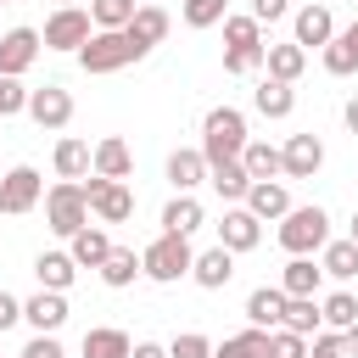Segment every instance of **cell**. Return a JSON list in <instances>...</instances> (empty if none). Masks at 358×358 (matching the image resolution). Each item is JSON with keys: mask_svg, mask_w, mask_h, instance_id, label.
<instances>
[{"mask_svg": "<svg viewBox=\"0 0 358 358\" xmlns=\"http://www.w3.org/2000/svg\"><path fill=\"white\" fill-rule=\"evenodd\" d=\"M319 263H324V274L330 280H358V241L352 235H341V241H324V252H319Z\"/></svg>", "mask_w": 358, "mask_h": 358, "instance_id": "cell-30", "label": "cell"}, {"mask_svg": "<svg viewBox=\"0 0 358 358\" xmlns=\"http://www.w3.org/2000/svg\"><path fill=\"white\" fill-rule=\"evenodd\" d=\"M263 62H268V45H252V50H224V73H235V78L257 73Z\"/></svg>", "mask_w": 358, "mask_h": 358, "instance_id": "cell-41", "label": "cell"}, {"mask_svg": "<svg viewBox=\"0 0 358 358\" xmlns=\"http://www.w3.org/2000/svg\"><path fill=\"white\" fill-rule=\"evenodd\" d=\"M0 6H6V0H0Z\"/></svg>", "mask_w": 358, "mask_h": 358, "instance_id": "cell-53", "label": "cell"}, {"mask_svg": "<svg viewBox=\"0 0 358 358\" xmlns=\"http://www.w3.org/2000/svg\"><path fill=\"white\" fill-rule=\"evenodd\" d=\"M22 319L34 324V330H45V336H56L62 324H67V291H34L28 302H22Z\"/></svg>", "mask_w": 358, "mask_h": 358, "instance_id": "cell-16", "label": "cell"}, {"mask_svg": "<svg viewBox=\"0 0 358 358\" xmlns=\"http://www.w3.org/2000/svg\"><path fill=\"white\" fill-rule=\"evenodd\" d=\"M168 358H213V341L201 330H185V336L168 341Z\"/></svg>", "mask_w": 358, "mask_h": 358, "instance_id": "cell-44", "label": "cell"}, {"mask_svg": "<svg viewBox=\"0 0 358 358\" xmlns=\"http://www.w3.org/2000/svg\"><path fill=\"white\" fill-rule=\"evenodd\" d=\"M95 173L101 179H129L134 173V151H129L123 134H101L95 140Z\"/></svg>", "mask_w": 358, "mask_h": 358, "instance_id": "cell-20", "label": "cell"}, {"mask_svg": "<svg viewBox=\"0 0 358 358\" xmlns=\"http://www.w3.org/2000/svg\"><path fill=\"white\" fill-rule=\"evenodd\" d=\"M285 330H296V336H319L324 330V313H319V296H285V319H280Z\"/></svg>", "mask_w": 358, "mask_h": 358, "instance_id": "cell-33", "label": "cell"}, {"mask_svg": "<svg viewBox=\"0 0 358 358\" xmlns=\"http://www.w3.org/2000/svg\"><path fill=\"white\" fill-rule=\"evenodd\" d=\"M11 324H22V296H11V291H0V336H6Z\"/></svg>", "mask_w": 358, "mask_h": 358, "instance_id": "cell-47", "label": "cell"}, {"mask_svg": "<svg viewBox=\"0 0 358 358\" xmlns=\"http://www.w3.org/2000/svg\"><path fill=\"white\" fill-rule=\"evenodd\" d=\"M246 207L268 224V218H285L291 213V190L280 185V179H252V190H246Z\"/></svg>", "mask_w": 358, "mask_h": 358, "instance_id": "cell-22", "label": "cell"}, {"mask_svg": "<svg viewBox=\"0 0 358 358\" xmlns=\"http://www.w3.org/2000/svg\"><path fill=\"white\" fill-rule=\"evenodd\" d=\"M291 39H296L302 50H324V45L336 39V11H330L324 0L296 6V11H291Z\"/></svg>", "mask_w": 358, "mask_h": 358, "instance_id": "cell-9", "label": "cell"}, {"mask_svg": "<svg viewBox=\"0 0 358 358\" xmlns=\"http://www.w3.org/2000/svg\"><path fill=\"white\" fill-rule=\"evenodd\" d=\"M268 358H308V336L274 324V330H268Z\"/></svg>", "mask_w": 358, "mask_h": 358, "instance_id": "cell-40", "label": "cell"}, {"mask_svg": "<svg viewBox=\"0 0 358 358\" xmlns=\"http://www.w3.org/2000/svg\"><path fill=\"white\" fill-rule=\"evenodd\" d=\"M28 117L39 129H67L73 123V95L62 84H39V90H28Z\"/></svg>", "mask_w": 358, "mask_h": 358, "instance_id": "cell-12", "label": "cell"}, {"mask_svg": "<svg viewBox=\"0 0 358 358\" xmlns=\"http://www.w3.org/2000/svg\"><path fill=\"white\" fill-rule=\"evenodd\" d=\"M347 358H358V324L347 330Z\"/></svg>", "mask_w": 358, "mask_h": 358, "instance_id": "cell-50", "label": "cell"}, {"mask_svg": "<svg viewBox=\"0 0 358 358\" xmlns=\"http://www.w3.org/2000/svg\"><path fill=\"white\" fill-rule=\"evenodd\" d=\"M319 313H324L330 330H352V324H358V296H352V291H330V296L319 302Z\"/></svg>", "mask_w": 358, "mask_h": 358, "instance_id": "cell-36", "label": "cell"}, {"mask_svg": "<svg viewBox=\"0 0 358 358\" xmlns=\"http://www.w3.org/2000/svg\"><path fill=\"white\" fill-rule=\"evenodd\" d=\"M319 56H324V73H330V78H352V73H358V22H347Z\"/></svg>", "mask_w": 358, "mask_h": 358, "instance_id": "cell-21", "label": "cell"}, {"mask_svg": "<svg viewBox=\"0 0 358 358\" xmlns=\"http://www.w3.org/2000/svg\"><path fill=\"white\" fill-rule=\"evenodd\" d=\"M17 112H28V84L0 73V117H17Z\"/></svg>", "mask_w": 358, "mask_h": 358, "instance_id": "cell-43", "label": "cell"}, {"mask_svg": "<svg viewBox=\"0 0 358 358\" xmlns=\"http://www.w3.org/2000/svg\"><path fill=\"white\" fill-rule=\"evenodd\" d=\"M241 162H246V173H252V179H280V173H285V151H280V145H268V140H246Z\"/></svg>", "mask_w": 358, "mask_h": 358, "instance_id": "cell-31", "label": "cell"}, {"mask_svg": "<svg viewBox=\"0 0 358 358\" xmlns=\"http://www.w3.org/2000/svg\"><path fill=\"white\" fill-rule=\"evenodd\" d=\"M168 28H173V17H168L162 6H140V11H134V22H129V34H134L145 50H151V45H162V39H168Z\"/></svg>", "mask_w": 358, "mask_h": 358, "instance_id": "cell-35", "label": "cell"}, {"mask_svg": "<svg viewBox=\"0 0 358 358\" xmlns=\"http://www.w3.org/2000/svg\"><path fill=\"white\" fill-rule=\"evenodd\" d=\"M90 34H95V17H90L84 6H56V11L45 17V28H39L45 50H67V56H78V50L90 45Z\"/></svg>", "mask_w": 358, "mask_h": 358, "instance_id": "cell-6", "label": "cell"}, {"mask_svg": "<svg viewBox=\"0 0 358 358\" xmlns=\"http://www.w3.org/2000/svg\"><path fill=\"white\" fill-rule=\"evenodd\" d=\"M224 45L229 50H252V45H263V22L246 11V17H224Z\"/></svg>", "mask_w": 358, "mask_h": 358, "instance_id": "cell-37", "label": "cell"}, {"mask_svg": "<svg viewBox=\"0 0 358 358\" xmlns=\"http://www.w3.org/2000/svg\"><path fill=\"white\" fill-rule=\"evenodd\" d=\"M257 241H263V218H257L246 201L224 207V218H218V246H229V252L241 257V252H252Z\"/></svg>", "mask_w": 358, "mask_h": 358, "instance_id": "cell-10", "label": "cell"}, {"mask_svg": "<svg viewBox=\"0 0 358 358\" xmlns=\"http://www.w3.org/2000/svg\"><path fill=\"white\" fill-rule=\"evenodd\" d=\"M229 17V0H185V28H218Z\"/></svg>", "mask_w": 358, "mask_h": 358, "instance_id": "cell-39", "label": "cell"}, {"mask_svg": "<svg viewBox=\"0 0 358 358\" xmlns=\"http://www.w3.org/2000/svg\"><path fill=\"white\" fill-rule=\"evenodd\" d=\"M252 17L257 22H280V17H291V0H252Z\"/></svg>", "mask_w": 358, "mask_h": 358, "instance_id": "cell-46", "label": "cell"}, {"mask_svg": "<svg viewBox=\"0 0 358 358\" xmlns=\"http://www.w3.org/2000/svg\"><path fill=\"white\" fill-rule=\"evenodd\" d=\"M213 358H268V330L246 324L241 336H224V341L213 347Z\"/></svg>", "mask_w": 358, "mask_h": 358, "instance_id": "cell-34", "label": "cell"}, {"mask_svg": "<svg viewBox=\"0 0 358 358\" xmlns=\"http://www.w3.org/2000/svg\"><path fill=\"white\" fill-rule=\"evenodd\" d=\"M190 263H196L190 235H173V229H162V235H157V241L140 252V268H145V280H157V285L185 280V274H190Z\"/></svg>", "mask_w": 358, "mask_h": 358, "instance_id": "cell-4", "label": "cell"}, {"mask_svg": "<svg viewBox=\"0 0 358 358\" xmlns=\"http://www.w3.org/2000/svg\"><path fill=\"white\" fill-rule=\"evenodd\" d=\"M95 274H101V280H106L112 291H123V285H134V280H140L145 268H140V257H134L129 246H112V252H106V263H101Z\"/></svg>", "mask_w": 358, "mask_h": 358, "instance_id": "cell-32", "label": "cell"}, {"mask_svg": "<svg viewBox=\"0 0 358 358\" xmlns=\"http://www.w3.org/2000/svg\"><path fill=\"white\" fill-rule=\"evenodd\" d=\"M129 358H168V347H157V341H134Z\"/></svg>", "mask_w": 358, "mask_h": 358, "instance_id": "cell-48", "label": "cell"}, {"mask_svg": "<svg viewBox=\"0 0 358 358\" xmlns=\"http://www.w3.org/2000/svg\"><path fill=\"white\" fill-rule=\"evenodd\" d=\"M45 224H50V235H62V241H73V235L90 224V196H84L78 179H62V185L45 190Z\"/></svg>", "mask_w": 358, "mask_h": 358, "instance_id": "cell-5", "label": "cell"}, {"mask_svg": "<svg viewBox=\"0 0 358 358\" xmlns=\"http://www.w3.org/2000/svg\"><path fill=\"white\" fill-rule=\"evenodd\" d=\"M207 224V213H201V201L190 196V190H179L168 207H162V229H173V235H196Z\"/></svg>", "mask_w": 358, "mask_h": 358, "instance_id": "cell-28", "label": "cell"}, {"mask_svg": "<svg viewBox=\"0 0 358 358\" xmlns=\"http://www.w3.org/2000/svg\"><path fill=\"white\" fill-rule=\"evenodd\" d=\"M168 185H173V190H190V196H196V185H207V157H201V145L168 151Z\"/></svg>", "mask_w": 358, "mask_h": 358, "instance_id": "cell-17", "label": "cell"}, {"mask_svg": "<svg viewBox=\"0 0 358 358\" xmlns=\"http://www.w3.org/2000/svg\"><path fill=\"white\" fill-rule=\"evenodd\" d=\"M134 0H90V17H95V28H129L134 22Z\"/></svg>", "mask_w": 358, "mask_h": 358, "instance_id": "cell-38", "label": "cell"}, {"mask_svg": "<svg viewBox=\"0 0 358 358\" xmlns=\"http://www.w3.org/2000/svg\"><path fill=\"white\" fill-rule=\"evenodd\" d=\"M22 358H67V352H62V341H56V336H45V330H34V341L22 347Z\"/></svg>", "mask_w": 358, "mask_h": 358, "instance_id": "cell-45", "label": "cell"}, {"mask_svg": "<svg viewBox=\"0 0 358 358\" xmlns=\"http://www.w3.org/2000/svg\"><path fill=\"white\" fill-rule=\"evenodd\" d=\"M207 185L218 190V201H224V207H235V201H246L252 173H246V162H241V157H229V162H213V168H207Z\"/></svg>", "mask_w": 358, "mask_h": 358, "instance_id": "cell-18", "label": "cell"}, {"mask_svg": "<svg viewBox=\"0 0 358 358\" xmlns=\"http://www.w3.org/2000/svg\"><path fill=\"white\" fill-rule=\"evenodd\" d=\"M246 140H252V134H246V112H241V106H213V112L201 117V157H207V168L241 157Z\"/></svg>", "mask_w": 358, "mask_h": 358, "instance_id": "cell-2", "label": "cell"}, {"mask_svg": "<svg viewBox=\"0 0 358 358\" xmlns=\"http://www.w3.org/2000/svg\"><path fill=\"white\" fill-rule=\"evenodd\" d=\"M50 162H56V179H90L95 173V145L78 140V134H62L56 151H50Z\"/></svg>", "mask_w": 358, "mask_h": 358, "instance_id": "cell-13", "label": "cell"}, {"mask_svg": "<svg viewBox=\"0 0 358 358\" xmlns=\"http://www.w3.org/2000/svg\"><path fill=\"white\" fill-rule=\"evenodd\" d=\"M39 201H45V179H39V168H34V162H17V168H6V173H0V213H6V218L34 213Z\"/></svg>", "mask_w": 358, "mask_h": 358, "instance_id": "cell-8", "label": "cell"}, {"mask_svg": "<svg viewBox=\"0 0 358 358\" xmlns=\"http://www.w3.org/2000/svg\"><path fill=\"white\" fill-rule=\"evenodd\" d=\"M56 6H78V0H56Z\"/></svg>", "mask_w": 358, "mask_h": 358, "instance_id": "cell-52", "label": "cell"}, {"mask_svg": "<svg viewBox=\"0 0 358 358\" xmlns=\"http://www.w3.org/2000/svg\"><path fill=\"white\" fill-rule=\"evenodd\" d=\"M263 73H268V78H280V84H296V78L308 73V50H302L296 39H285V45H268V62H263Z\"/></svg>", "mask_w": 358, "mask_h": 358, "instance_id": "cell-24", "label": "cell"}, {"mask_svg": "<svg viewBox=\"0 0 358 358\" xmlns=\"http://www.w3.org/2000/svg\"><path fill=\"white\" fill-rule=\"evenodd\" d=\"M280 319H285V291H280V285H257V291L246 296V324L274 330Z\"/></svg>", "mask_w": 358, "mask_h": 358, "instance_id": "cell-27", "label": "cell"}, {"mask_svg": "<svg viewBox=\"0 0 358 358\" xmlns=\"http://www.w3.org/2000/svg\"><path fill=\"white\" fill-rule=\"evenodd\" d=\"M67 252H73V263H78V268H101V263H106V252H112V235H106L101 224H84V229L67 241Z\"/></svg>", "mask_w": 358, "mask_h": 358, "instance_id": "cell-25", "label": "cell"}, {"mask_svg": "<svg viewBox=\"0 0 358 358\" xmlns=\"http://www.w3.org/2000/svg\"><path fill=\"white\" fill-rule=\"evenodd\" d=\"M34 280H39L45 291H67V285L78 280L73 252H39V257H34Z\"/></svg>", "mask_w": 358, "mask_h": 358, "instance_id": "cell-26", "label": "cell"}, {"mask_svg": "<svg viewBox=\"0 0 358 358\" xmlns=\"http://www.w3.org/2000/svg\"><path fill=\"white\" fill-rule=\"evenodd\" d=\"M308 358H347V330H319V336H308Z\"/></svg>", "mask_w": 358, "mask_h": 358, "instance_id": "cell-42", "label": "cell"}, {"mask_svg": "<svg viewBox=\"0 0 358 358\" xmlns=\"http://www.w3.org/2000/svg\"><path fill=\"white\" fill-rule=\"evenodd\" d=\"M347 235H352V241H358V213H352V224H347Z\"/></svg>", "mask_w": 358, "mask_h": 358, "instance_id": "cell-51", "label": "cell"}, {"mask_svg": "<svg viewBox=\"0 0 358 358\" xmlns=\"http://www.w3.org/2000/svg\"><path fill=\"white\" fill-rule=\"evenodd\" d=\"M78 352H84V358H129L134 341H129V330H117V324H95V330H84Z\"/></svg>", "mask_w": 358, "mask_h": 358, "instance_id": "cell-23", "label": "cell"}, {"mask_svg": "<svg viewBox=\"0 0 358 358\" xmlns=\"http://www.w3.org/2000/svg\"><path fill=\"white\" fill-rule=\"evenodd\" d=\"M324 241H330V213L319 201L313 207H291L280 218V246L291 257H313V252H324Z\"/></svg>", "mask_w": 358, "mask_h": 358, "instance_id": "cell-3", "label": "cell"}, {"mask_svg": "<svg viewBox=\"0 0 358 358\" xmlns=\"http://www.w3.org/2000/svg\"><path fill=\"white\" fill-rule=\"evenodd\" d=\"M252 106H257L263 117H274V123H280V117H291V112H296V84H280V78H268V73H263V78H257V90H252Z\"/></svg>", "mask_w": 358, "mask_h": 358, "instance_id": "cell-19", "label": "cell"}, {"mask_svg": "<svg viewBox=\"0 0 358 358\" xmlns=\"http://www.w3.org/2000/svg\"><path fill=\"white\" fill-rule=\"evenodd\" d=\"M319 280H324V263H313V257H291L285 274H280V291H285V296H319Z\"/></svg>", "mask_w": 358, "mask_h": 358, "instance_id": "cell-29", "label": "cell"}, {"mask_svg": "<svg viewBox=\"0 0 358 358\" xmlns=\"http://www.w3.org/2000/svg\"><path fill=\"white\" fill-rule=\"evenodd\" d=\"M78 185H84L90 213H95L101 224H129V218H134V190H129V179H101V173H90V179H78Z\"/></svg>", "mask_w": 358, "mask_h": 358, "instance_id": "cell-7", "label": "cell"}, {"mask_svg": "<svg viewBox=\"0 0 358 358\" xmlns=\"http://www.w3.org/2000/svg\"><path fill=\"white\" fill-rule=\"evenodd\" d=\"M190 280H196L201 291H224V285L235 280V252H229V246H207V252H196Z\"/></svg>", "mask_w": 358, "mask_h": 358, "instance_id": "cell-15", "label": "cell"}, {"mask_svg": "<svg viewBox=\"0 0 358 358\" xmlns=\"http://www.w3.org/2000/svg\"><path fill=\"white\" fill-rule=\"evenodd\" d=\"M140 56H151L129 28H95L90 34V45L78 50V67L84 73H117V67H129V62H140Z\"/></svg>", "mask_w": 358, "mask_h": 358, "instance_id": "cell-1", "label": "cell"}, {"mask_svg": "<svg viewBox=\"0 0 358 358\" xmlns=\"http://www.w3.org/2000/svg\"><path fill=\"white\" fill-rule=\"evenodd\" d=\"M341 117H347V129H352V134H358V95H352V101H347V106H341Z\"/></svg>", "mask_w": 358, "mask_h": 358, "instance_id": "cell-49", "label": "cell"}, {"mask_svg": "<svg viewBox=\"0 0 358 358\" xmlns=\"http://www.w3.org/2000/svg\"><path fill=\"white\" fill-rule=\"evenodd\" d=\"M280 151H285V179H313L324 168V140L319 134H291Z\"/></svg>", "mask_w": 358, "mask_h": 358, "instance_id": "cell-14", "label": "cell"}, {"mask_svg": "<svg viewBox=\"0 0 358 358\" xmlns=\"http://www.w3.org/2000/svg\"><path fill=\"white\" fill-rule=\"evenodd\" d=\"M39 50H45L39 28H6V34H0V73L22 78V73L39 62Z\"/></svg>", "mask_w": 358, "mask_h": 358, "instance_id": "cell-11", "label": "cell"}]
</instances>
